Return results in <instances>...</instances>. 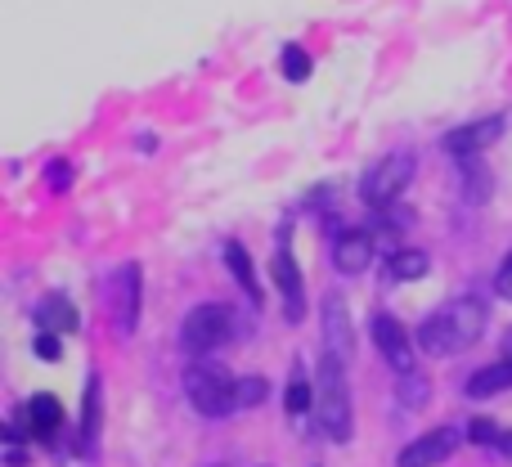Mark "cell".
<instances>
[{"label":"cell","mask_w":512,"mask_h":467,"mask_svg":"<svg viewBox=\"0 0 512 467\" xmlns=\"http://www.w3.org/2000/svg\"><path fill=\"white\" fill-rule=\"evenodd\" d=\"M481 333H486V301L454 297V301H445L436 315L423 319L418 346H423L427 355H436V360H445V355H459V351H468V346H477Z\"/></svg>","instance_id":"cell-1"},{"label":"cell","mask_w":512,"mask_h":467,"mask_svg":"<svg viewBox=\"0 0 512 467\" xmlns=\"http://www.w3.org/2000/svg\"><path fill=\"white\" fill-rule=\"evenodd\" d=\"M319 427L337 445L351 441V391H346V364L333 355H319V391H315Z\"/></svg>","instance_id":"cell-2"},{"label":"cell","mask_w":512,"mask_h":467,"mask_svg":"<svg viewBox=\"0 0 512 467\" xmlns=\"http://www.w3.org/2000/svg\"><path fill=\"white\" fill-rule=\"evenodd\" d=\"M185 396L203 418H230L239 409V378L221 369V364H189L185 373Z\"/></svg>","instance_id":"cell-3"},{"label":"cell","mask_w":512,"mask_h":467,"mask_svg":"<svg viewBox=\"0 0 512 467\" xmlns=\"http://www.w3.org/2000/svg\"><path fill=\"white\" fill-rule=\"evenodd\" d=\"M230 333H234L230 306H221V301H203V306H194L185 315V324H180V346L203 360V355L221 351V346L230 342Z\"/></svg>","instance_id":"cell-4"},{"label":"cell","mask_w":512,"mask_h":467,"mask_svg":"<svg viewBox=\"0 0 512 467\" xmlns=\"http://www.w3.org/2000/svg\"><path fill=\"white\" fill-rule=\"evenodd\" d=\"M409 180H414V158H409V153H387V158H378L369 171H364L360 198L373 207V212H382V207L400 203Z\"/></svg>","instance_id":"cell-5"},{"label":"cell","mask_w":512,"mask_h":467,"mask_svg":"<svg viewBox=\"0 0 512 467\" xmlns=\"http://www.w3.org/2000/svg\"><path fill=\"white\" fill-rule=\"evenodd\" d=\"M108 310L117 319V333L131 337L135 319H140V265H122V270L108 279Z\"/></svg>","instance_id":"cell-6"},{"label":"cell","mask_w":512,"mask_h":467,"mask_svg":"<svg viewBox=\"0 0 512 467\" xmlns=\"http://www.w3.org/2000/svg\"><path fill=\"white\" fill-rule=\"evenodd\" d=\"M369 333H373V342H378L382 360H387L391 369L400 373V378H405V373H418V369H414V342H409V333L400 328V319H391V315H373Z\"/></svg>","instance_id":"cell-7"},{"label":"cell","mask_w":512,"mask_h":467,"mask_svg":"<svg viewBox=\"0 0 512 467\" xmlns=\"http://www.w3.org/2000/svg\"><path fill=\"white\" fill-rule=\"evenodd\" d=\"M508 131V122L504 117H481V122H468V126H454L450 135H445V153H454V158H463L468 162L472 153H481V149H490V144L499 140V135Z\"/></svg>","instance_id":"cell-8"},{"label":"cell","mask_w":512,"mask_h":467,"mask_svg":"<svg viewBox=\"0 0 512 467\" xmlns=\"http://www.w3.org/2000/svg\"><path fill=\"white\" fill-rule=\"evenodd\" d=\"M459 441H463V436L454 432V427H436V432L418 436L414 445H405V450H400V467H441L454 450H459Z\"/></svg>","instance_id":"cell-9"},{"label":"cell","mask_w":512,"mask_h":467,"mask_svg":"<svg viewBox=\"0 0 512 467\" xmlns=\"http://www.w3.org/2000/svg\"><path fill=\"white\" fill-rule=\"evenodd\" d=\"M274 283H279V292H283V315L297 324L301 315H306V288H301V270H297V261H292V252H274Z\"/></svg>","instance_id":"cell-10"},{"label":"cell","mask_w":512,"mask_h":467,"mask_svg":"<svg viewBox=\"0 0 512 467\" xmlns=\"http://www.w3.org/2000/svg\"><path fill=\"white\" fill-rule=\"evenodd\" d=\"M324 355H333V360H351V315H346V301L328 297L324 301Z\"/></svg>","instance_id":"cell-11"},{"label":"cell","mask_w":512,"mask_h":467,"mask_svg":"<svg viewBox=\"0 0 512 467\" xmlns=\"http://www.w3.org/2000/svg\"><path fill=\"white\" fill-rule=\"evenodd\" d=\"M369 261H373V234L369 230H342L333 238V265L342 274H360V270H369Z\"/></svg>","instance_id":"cell-12"},{"label":"cell","mask_w":512,"mask_h":467,"mask_svg":"<svg viewBox=\"0 0 512 467\" xmlns=\"http://www.w3.org/2000/svg\"><path fill=\"white\" fill-rule=\"evenodd\" d=\"M36 319H41V333H54V337L77 328V310H72V301L59 297V292H54V297H45L41 306H36Z\"/></svg>","instance_id":"cell-13"},{"label":"cell","mask_w":512,"mask_h":467,"mask_svg":"<svg viewBox=\"0 0 512 467\" xmlns=\"http://www.w3.org/2000/svg\"><path fill=\"white\" fill-rule=\"evenodd\" d=\"M512 387V364L499 360V364H486V369H477L468 378V396L472 400H486V396H499V391Z\"/></svg>","instance_id":"cell-14"},{"label":"cell","mask_w":512,"mask_h":467,"mask_svg":"<svg viewBox=\"0 0 512 467\" xmlns=\"http://www.w3.org/2000/svg\"><path fill=\"white\" fill-rule=\"evenodd\" d=\"M225 261H230V270H234V279H239V288L248 292V297L256 301L261 297V288H256V270H252V256H248V247L243 243H225Z\"/></svg>","instance_id":"cell-15"},{"label":"cell","mask_w":512,"mask_h":467,"mask_svg":"<svg viewBox=\"0 0 512 467\" xmlns=\"http://www.w3.org/2000/svg\"><path fill=\"white\" fill-rule=\"evenodd\" d=\"M387 270H391V279L409 283V279H423V274L432 270V261H427V252H418V247H405V252H391Z\"/></svg>","instance_id":"cell-16"},{"label":"cell","mask_w":512,"mask_h":467,"mask_svg":"<svg viewBox=\"0 0 512 467\" xmlns=\"http://www.w3.org/2000/svg\"><path fill=\"white\" fill-rule=\"evenodd\" d=\"M27 423H32V432H36V436H50L54 427L63 423L59 400H54V396H36L32 405H27Z\"/></svg>","instance_id":"cell-17"},{"label":"cell","mask_w":512,"mask_h":467,"mask_svg":"<svg viewBox=\"0 0 512 467\" xmlns=\"http://www.w3.org/2000/svg\"><path fill=\"white\" fill-rule=\"evenodd\" d=\"M283 405H288V414H306L310 405H315V391H310L306 378H292L288 382V396H283Z\"/></svg>","instance_id":"cell-18"},{"label":"cell","mask_w":512,"mask_h":467,"mask_svg":"<svg viewBox=\"0 0 512 467\" xmlns=\"http://www.w3.org/2000/svg\"><path fill=\"white\" fill-rule=\"evenodd\" d=\"M283 77L288 81H306L310 77V59H306L301 45H288V50H283Z\"/></svg>","instance_id":"cell-19"},{"label":"cell","mask_w":512,"mask_h":467,"mask_svg":"<svg viewBox=\"0 0 512 467\" xmlns=\"http://www.w3.org/2000/svg\"><path fill=\"white\" fill-rule=\"evenodd\" d=\"M400 400H405L409 409H418L427 400V378L423 373H405V378H400Z\"/></svg>","instance_id":"cell-20"},{"label":"cell","mask_w":512,"mask_h":467,"mask_svg":"<svg viewBox=\"0 0 512 467\" xmlns=\"http://www.w3.org/2000/svg\"><path fill=\"white\" fill-rule=\"evenodd\" d=\"M265 400V378H239V409L261 405Z\"/></svg>","instance_id":"cell-21"},{"label":"cell","mask_w":512,"mask_h":467,"mask_svg":"<svg viewBox=\"0 0 512 467\" xmlns=\"http://www.w3.org/2000/svg\"><path fill=\"white\" fill-rule=\"evenodd\" d=\"M499 436H504V432H499L495 423H486V418H477V423H472V441H477V445H499Z\"/></svg>","instance_id":"cell-22"},{"label":"cell","mask_w":512,"mask_h":467,"mask_svg":"<svg viewBox=\"0 0 512 467\" xmlns=\"http://www.w3.org/2000/svg\"><path fill=\"white\" fill-rule=\"evenodd\" d=\"M95 427H99V387L90 382V391H86V436H95Z\"/></svg>","instance_id":"cell-23"},{"label":"cell","mask_w":512,"mask_h":467,"mask_svg":"<svg viewBox=\"0 0 512 467\" xmlns=\"http://www.w3.org/2000/svg\"><path fill=\"white\" fill-rule=\"evenodd\" d=\"M495 288H499V297H508V301H512V252L504 256V265H499V274H495Z\"/></svg>","instance_id":"cell-24"},{"label":"cell","mask_w":512,"mask_h":467,"mask_svg":"<svg viewBox=\"0 0 512 467\" xmlns=\"http://www.w3.org/2000/svg\"><path fill=\"white\" fill-rule=\"evenodd\" d=\"M36 355H41V360H59V337L41 333V337H36Z\"/></svg>","instance_id":"cell-25"},{"label":"cell","mask_w":512,"mask_h":467,"mask_svg":"<svg viewBox=\"0 0 512 467\" xmlns=\"http://www.w3.org/2000/svg\"><path fill=\"white\" fill-rule=\"evenodd\" d=\"M499 450H504L508 459H512V432H504V436H499Z\"/></svg>","instance_id":"cell-26"},{"label":"cell","mask_w":512,"mask_h":467,"mask_svg":"<svg viewBox=\"0 0 512 467\" xmlns=\"http://www.w3.org/2000/svg\"><path fill=\"white\" fill-rule=\"evenodd\" d=\"M504 360L512 364V328H508V333H504Z\"/></svg>","instance_id":"cell-27"}]
</instances>
